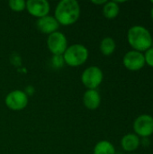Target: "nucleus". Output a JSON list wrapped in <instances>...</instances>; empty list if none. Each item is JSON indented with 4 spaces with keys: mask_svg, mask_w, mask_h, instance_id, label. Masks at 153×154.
Returning <instances> with one entry per match:
<instances>
[{
    "mask_svg": "<svg viewBox=\"0 0 153 154\" xmlns=\"http://www.w3.org/2000/svg\"><path fill=\"white\" fill-rule=\"evenodd\" d=\"M94 154H115V149L110 142L100 141L94 148Z\"/></svg>",
    "mask_w": 153,
    "mask_h": 154,
    "instance_id": "2eb2a0df",
    "label": "nucleus"
},
{
    "mask_svg": "<svg viewBox=\"0 0 153 154\" xmlns=\"http://www.w3.org/2000/svg\"><path fill=\"white\" fill-rule=\"evenodd\" d=\"M36 26L40 32L50 35L58 31L60 24L58 21L55 19V17L50 15H46L37 20Z\"/></svg>",
    "mask_w": 153,
    "mask_h": 154,
    "instance_id": "9d476101",
    "label": "nucleus"
},
{
    "mask_svg": "<svg viewBox=\"0 0 153 154\" xmlns=\"http://www.w3.org/2000/svg\"><path fill=\"white\" fill-rule=\"evenodd\" d=\"M132 154H135V153H132Z\"/></svg>",
    "mask_w": 153,
    "mask_h": 154,
    "instance_id": "4be33fe9",
    "label": "nucleus"
},
{
    "mask_svg": "<svg viewBox=\"0 0 153 154\" xmlns=\"http://www.w3.org/2000/svg\"><path fill=\"white\" fill-rule=\"evenodd\" d=\"M141 141L138 135L135 134H125L121 140L122 148L125 152H133L138 149L140 146Z\"/></svg>",
    "mask_w": 153,
    "mask_h": 154,
    "instance_id": "f8f14e48",
    "label": "nucleus"
},
{
    "mask_svg": "<svg viewBox=\"0 0 153 154\" xmlns=\"http://www.w3.org/2000/svg\"><path fill=\"white\" fill-rule=\"evenodd\" d=\"M47 46L53 55H63L68 48V41L64 33L57 31L48 36Z\"/></svg>",
    "mask_w": 153,
    "mask_h": 154,
    "instance_id": "423d86ee",
    "label": "nucleus"
},
{
    "mask_svg": "<svg viewBox=\"0 0 153 154\" xmlns=\"http://www.w3.org/2000/svg\"><path fill=\"white\" fill-rule=\"evenodd\" d=\"M144 59H145V63H147L150 67L153 68V48H150L145 51Z\"/></svg>",
    "mask_w": 153,
    "mask_h": 154,
    "instance_id": "a211bd4d",
    "label": "nucleus"
},
{
    "mask_svg": "<svg viewBox=\"0 0 153 154\" xmlns=\"http://www.w3.org/2000/svg\"><path fill=\"white\" fill-rule=\"evenodd\" d=\"M115 42L111 37L104 38L100 42V51L105 56H110L115 51Z\"/></svg>",
    "mask_w": 153,
    "mask_h": 154,
    "instance_id": "4468645a",
    "label": "nucleus"
},
{
    "mask_svg": "<svg viewBox=\"0 0 153 154\" xmlns=\"http://www.w3.org/2000/svg\"><path fill=\"white\" fill-rule=\"evenodd\" d=\"M83 103L86 108L96 110L101 104V97L96 89H87L83 96Z\"/></svg>",
    "mask_w": 153,
    "mask_h": 154,
    "instance_id": "9b49d317",
    "label": "nucleus"
},
{
    "mask_svg": "<svg viewBox=\"0 0 153 154\" xmlns=\"http://www.w3.org/2000/svg\"><path fill=\"white\" fill-rule=\"evenodd\" d=\"M127 40L136 51H146L152 45V37L148 29L142 25H134L128 30Z\"/></svg>",
    "mask_w": 153,
    "mask_h": 154,
    "instance_id": "f03ea898",
    "label": "nucleus"
},
{
    "mask_svg": "<svg viewBox=\"0 0 153 154\" xmlns=\"http://www.w3.org/2000/svg\"><path fill=\"white\" fill-rule=\"evenodd\" d=\"M88 50L86 46L75 43L68 46L67 50L63 53L64 62L69 67H78L84 64L88 59Z\"/></svg>",
    "mask_w": 153,
    "mask_h": 154,
    "instance_id": "7ed1b4c3",
    "label": "nucleus"
},
{
    "mask_svg": "<svg viewBox=\"0 0 153 154\" xmlns=\"http://www.w3.org/2000/svg\"><path fill=\"white\" fill-rule=\"evenodd\" d=\"M8 5L14 12H22L26 9V2L23 0H10Z\"/></svg>",
    "mask_w": 153,
    "mask_h": 154,
    "instance_id": "dca6fc26",
    "label": "nucleus"
},
{
    "mask_svg": "<svg viewBox=\"0 0 153 154\" xmlns=\"http://www.w3.org/2000/svg\"><path fill=\"white\" fill-rule=\"evenodd\" d=\"M123 63L124 67L131 71H137L142 69L145 65L144 54L136 51H130L124 56Z\"/></svg>",
    "mask_w": 153,
    "mask_h": 154,
    "instance_id": "6e6552de",
    "label": "nucleus"
},
{
    "mask_svg": "<svg viewBox=\"0 0 153 154\" xmlns=\"http://www.w3.org/2000/svg\"><path fill=\"white\" fill-rule=\"evenodd\" d=\"M135 134L141 137H149L153 134V117L150 115L138 116L133 123Z\"/></svg>",
    "mask_w": 153,
    "mask_h": 154,
    "instance_id": "0eeeda50",
    "label": "nucleus"
},
{
    "mask_svg": "<svg viewBox=\"0 0 153 154\" xmlns=\"http://www.w3.org/2000/svg\"><path fill=\"white\" fill-rule=\"evenodd\" d=\"M26 10L31 15L40 19L49 14L50 4L47 0H28Z\"/></svg>",
    "mask_w": 153,
    "mask_h": 154,
    "instance_id": "1a4fd4ad",
    "label": "nucleus"
},
{
    "mask_svg": "<svg viewBox=\"0 0 153 154\" xmlns=\"http://www.w3.org/2000/svg\"><path fill=\"white\" fill-rule=\"evenodd\" d=\"M5 103L10 110L21 111L28 105V96L22 90H13L5 97Z\"/></svg>",
    "mask_w": 153,
    "mask_h": 154,
    "instance_id": "39448f33",
    "label": "nucleus"
},
{
    "mask_svg": "<svg viewBox=\"0 0 153 154\" xmlns=\"http://www.w3.org/2000/svg\"><path fill=\"white\" fill-rule=\"evenodd\" d=\"M55 19L59 24L69 26L75 23L80 16V6L76 0H62L55 8Z\"/></svg>",
    "mask_w": 153,
    "mask_h": 154,
    "instance_id": "f257e3e1",
    "label": "nucleus"
},
{
    "mask_svg": "<svg viewBox=\"0 0 153 154\" xmlns=\"http://www.w3.org/2000/svg\"><path fill=\"white\" fill-rule=\"evenodd\" d=\"M107 1H106V0H100V1H92V3L93 4H95V5H105Z\"/></svg>",
    "mask_w": 153,
    "mask_h": 154,
    "instance_id": "6ab92c4d",
    "label": "nucleus"
},
{
    "mask_svg": "<svg viewBox=\"0 0 153 154\" xmlns=\"http://www.w3.org/2000/svg\"><path fill=\"white\" fill-rule=\"evenodd\" d=\"M120 8L117 3L115 1L106 2L103 6V14L107 19H114L119 14Z\"/></svg>",
    "mask_w": 153,
    "mask_h": 154,
    "instance_id": "ddd939ff",
    "label": "nucleus"
},
{
    "mask_svg": "<svg viewBox=\"0 0 153 154\" xmlns=\"http://www.w3.org/2000/svg\"><path fill=\"white\" fill-rule=\"evenodd\" d=\"M151 4H153V1H151Z\"/></svg>",
    "mask_w": 153,
    "mask_h": 154,
    "instance_id": "412c9836",
    "label": "nucleus"
},
{
    "mask_svg": "<svg viewBox=\"0 0 153 154\" xmlns=\"http://www.w3.org/2000/svg\"><path fill=\"white\" fill-rule=\"evenodd\" d=\"M103 79V71L96 66H90L87 68L81 75L82 84L87 89H96V88L102 83Z\"/></svg>",
    "mask_w": 153,
    "mask_h": 154,
    "instance_id": "20e7f679",
    "label": "nucleus"
},
{
    "mask_svg": "<svg viewBox=\"0 0 153 154\" xmlns=\"http://www.w3.org/2000/svg\"><path fill=\"white\" fill-rule=\"evenodd\" d=\"M151 18H152L153 20V7L151 8Z\"/></svg>",
    "mask_w": 153,
    "mask_h": 154,
    "instance_id": "aec40b11",
    "label": "nucleus"
},
{
    "mask_svg": "<svg viewBox=\"0 0 153 154\" xmlns=\"http://www.w3.org/2000/svg\"><path fill=\"white\" fill-rule=\"evenodd\" d=\"M51 63H52L53 67H55L57 69L62 68L63 65L65 64L63 56L62 55H53V58L51 60Z\"/></svg>",
    "mask_w": 153,
    "mask_h": 154,
    "instance_id": "f3484780",
    "label": "nucleus"
}]
</instances>
